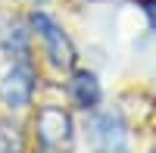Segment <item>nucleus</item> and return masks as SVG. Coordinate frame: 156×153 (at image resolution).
Listing matches in <instances>:
<instances>
[{
  "mask_svg": "<svg viewBox=\"0 0 156 153\" xmlns=\"http://www.w3.org/2000/svg\"><path fill=\"white\" fill-rule=\"evenodd\" d=\"M34 137L41 153H72L75 147L72 116L62 106H44L34 119Z\"/></svg>",
  "mask_w": 156,
  "mask_h": 153,
  "instance_id": "1",
  "label": "nucleus"
},
{
  "mask_svg": "<svg viewBox=\"0 0 156 153\" xmlns=\"http://www.w3.org/2000/svg\"><path fill=\"white\" fill-rule=\"evenodd\" d=\"M31 28L44 41V50H47V56L56 69H72L75 66V44L69 41V34L47 12H31Z\"/></svg>",
  "mask_w": 156,
  "mask_h": 153,
  "instance_id": "2",
  "label": "nucleus"
},
{
  "mask_svg": "<svg viewBox=\"0 0 156 153\" xmlns=\"http://www.w3.org/2000/svg\"><path fill=\"white\" fill-rule=\"evenodd\" d=\"M34 84H37V78H34V69L28 66V62L12 66L3 75V81H0V103L9 106V109L28 106L31 97H34Z\"/></svg>",
  "mask_w": 156,
  "mask_h": 153,
  "instance_id": "3",
  "label": "nucleus"
},
{
  "mask_svg": "<svg viewBox=\"0 0 156 153\" xmlns=\"http://www.w3.org/2000/svg\"><path fill=\"white\" fill-rule=\"evenodd\" d=\"M94 137H97V147H100L103 153H125L128 131H125V125H122V119L115 116V112H106V116L97 119Z\"/></svg>",
  "mask_w": 156,
  "mask_h": 153,
  "instance_id": "4",
  "label": "nucleus"
},
{
  "mask_svg": "<svg viewBox=\"0 0 156 153\" xmlns=\"http://www.w3.org/2000/svg\"><path fill=\"white\" fill-rule=\"evenodd\" d=\"M69 97L75 100L81 109H94L100 100H103V87L97 81V75L94 72H75L72 75V81H69Z\"/></svg>",
  "mask_w": 156,
  "mask_h": 153,
  "instance_id": "5",
  "label": "nucleus"
},
{
  "mask_svg": "<svg viewBox=\"0 0 156 153\" xmlns=\"http://www.w3.org/2000/svg\"><path fill=\"white\" fill-rule=\"evenodd\" d=\"M0 47L6 53H25L28 50V31L12 16H0Z\"/></svg>",
  "mask_w": 156,
  "mask_h": 153,
  "instance_id": "6",
  "label": "nucleus"
},
{
  "mask_svg": "<svg viewBox=\"0 0 156 153\" xmlns=\"http://www.w3.org/2000/svg\"><path fill=\"white\" fill-rule=\"evenodd\" d=\"M147 19H150L153 34H156V0H147Z\"/></svg>",
  "mask_w": 156,
  "mask_h": 153,
  "instance_id": "7",
  "label": "nucleus"
},
{
  "mask_svg": "<svg viewBox=\"0 0 156 153\" xmlns=\"http://www.w3.org/2000/svg\"><path fill=\"white\" fill-rule=\"evenodd\" d=\"M150 153H156V147H153V150H150Z\"/></svg>",
  "mask_w": 156,
  "mask_h": 153,
  "instance_id": "8",
  "label": "nucleus"
}]
</instances>
